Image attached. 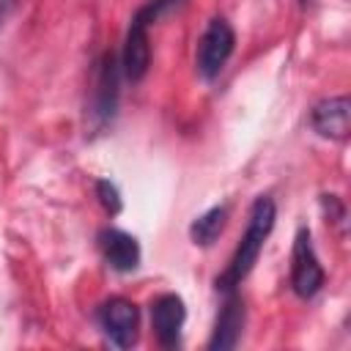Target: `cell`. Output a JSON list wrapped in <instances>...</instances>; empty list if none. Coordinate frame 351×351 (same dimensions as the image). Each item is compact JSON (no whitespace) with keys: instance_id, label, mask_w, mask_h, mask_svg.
<instances>
[{"instance_id":"11","label":"cell","mask_w":351,"mask_h":351,"mask_svg":"<svg viewBox=\"0 0 351 351\" xmlns=\"http://www.w3.org/2000/svg\"><path fill=\"white\" fill-rule=\"evenodd\" d=\"M225 217H228V208L225 206H214V208H208L206 214H200L192 225H189V236H192V241L195 244H211L219 233H222V228H225Z\"/></svg>"},{"instance_id":"5","label":"cell","mask_w":351,"mask_h":351,"mask_svg":"<svg viewBox=\"0 0 351 351\" xmlns=\"http://www.w3.org/2000/svg\"><path fill=\"white\" fill-rule=\"evenodd\" d=\"M184 318H186V310H184L181 296L165 293V296L154 299V304H151V326H154V335L159 337L162 346H176L178 343Z\"/></svg>"},{"instance_id":"4","label":"cell","mask_w":351,"mask_h":351,"mask_svg":"<svg viewBox=\"0 0 351 351\" xmlns=\"http://www.w3.org/2000/svg\"><path fill=\"white\" fill-rule=\"evenodd\" d=\"M99 321L104 335L118 346V348H129L137 340V324H140V313L134 307V302L129 299H107L99 310Z\"/></svg>"},{"instance_id":"1","label":"cell","mask_w":351,"mask_h":351,"mask_svg":"<svg viewBox=\"0 0 351 351\" xmlns=\"http://www.w3.org/2000/svg\"><path fill=\"white\" fill-rule=\"evenodd\" d=\"M274 217H277V211H274L271 197L261 195V197L252 203V208H250L247 230H244V236H241V241H239V247H236V252H233V258H230L225 274L217 280L219 288L230 291L233 285H239V282L250 274V269L255 266V261H258V255H261V250H263V241L269 239V233H271V228H274Z\"/></svg>"},{"instance_id":"7","label":"cell","mask_w":351,"mask_h":351,"mask_svg":"<svg viewBox=\"0 0 351 351\" xmlns=\"http://www.w3.org/2000/svg\"><path fill=\"white\" fill-rule=\"evenodd\" d=\"M99 247L104 261L115 269V271H132L140 263V244L134 236L118 230V228H107L99 233Z\"/></svg>"},{"instance_id":"13","label":"cell","mask_w":351,"mask_h":351,"mask_svg":"<svg viewBox=\"0 0 351 351\" xmlns=\"http://www.w3.org/2000/svg\"><path fill=\"white\" fill-rule=\"evenodd\" d=\"M96 195H99V203L104 206V211H110V214H118L121 211V195H118L115 184L96 181Z\"/></svg>"},{"instance_id":"2","label":"cell","mask_w":351,"mask_h":351,"mask_svg":"<svg viewBox=\"0 0 351 351\" xmlns=\"http://www.w3.org/2000/svg\"><path fill=\"white\" fill-rule=\"evenodd\" d=\"M233 44H236V33H233L230 22L222 16H214L206 25V30L197 41V52H195V66H197L200 77L214 80L225 69L228 58L233 55Z\"/></svg>"},{"instance_id":"10","label":"cell","mask_w":351,"mask_h":351,"mask_svg":"<svg viewBox=\"0 0 351 351\" xmlns=\"http://www.w3.org/2000/svg\"><path fill=\"white\" fill-rule=\"evenodd\" d=\"M118 66H115V58L107 55L104 63H101V71H99V88H96V112L101 118H110L112 110H115V96H118Z\"/></svg>"},{"instance_id":"14","label":"cell","mask_w":351,"mask_h":351,"mask_svg":"<svg viewBox=\"0 0 351 351\" xmlns=\"http://www.w3.org/2000/svg\"><path fill=\"white\" fill-rule=\"evenodd\" d=\"M8 8H11V0H0V22L5 19V14H8Z\"/></svg>"},{"instance_id":"8","label":"cell","mask_w":351,"mask_h":351,"mask_svg":"<svg viewBox=\"0 0 351 351\" xmlns=\"http://www.w3.org/2000/svg\"><path fill=\"white\" fill-rule=\"evenodd\" d=\"M151 63V47H148V27L137 19H132L126 41H123V55H121V66L126 71V77L132 82L143 80Z\"/></svg>"},{"instance_id":"12","label":"cell","mask_w":351,"mask_h":351,"mask_svg":"<svg viewBox=\"0 0 351 351\" xmlns=\"http://www.w3.org/2000/svg\"><path fill=\"white\" fill-rule=\"evenodd\" d=\"M178 3H181V0H148V3L134 14V19H137V22H143V25L148 27V25H151V22H156L162 14H167L170 8H176Z\"/></svg>"},{"instance_id":"3","label":"cell","mask_w":351,"mask_h":351,"mask_svg":"<svg viewBox=\"0 0 351 351\" xmlns=\"http://www.w3.org/2000/svg\"><path fill=\"white\" fill-rule=\"evenodd\" d=\"M321 285H324V269L313 250L310 233L299 230L293 241V255H291V288L296 296L310 299L321 291Z\"/></svg>"},{"instance_id":"9","label":"cell","mask_w":351,"mask_h":351,"mask_svg":"<svg viewBox=\"0 0 351 351\" xmlns=\"http://www.w3.org/2000/svg\"><path fill=\"white\" fill-rule=\"evenodd\" d=\"M241 326H244V304L239 296H230L217 318V329H214V337L208 340V348H233L239 343V335H241Z\"/></svg>"},{"instance_id":"6","label":"cell","mask_w":351,"mask_h":351,"mask_svg":"<svg viewBox=\"0 0 351 351\" xmlns=\"http://www.w3.org/2000/svg\"><path fill=\"white\" fill-rule=\"evenodd\" d=\"M348 115H351V104L346 96H329L324 101H318L313 107L310 123L321 137L329 140H346L348 134Z\"/></svg>"}]
</instances>
